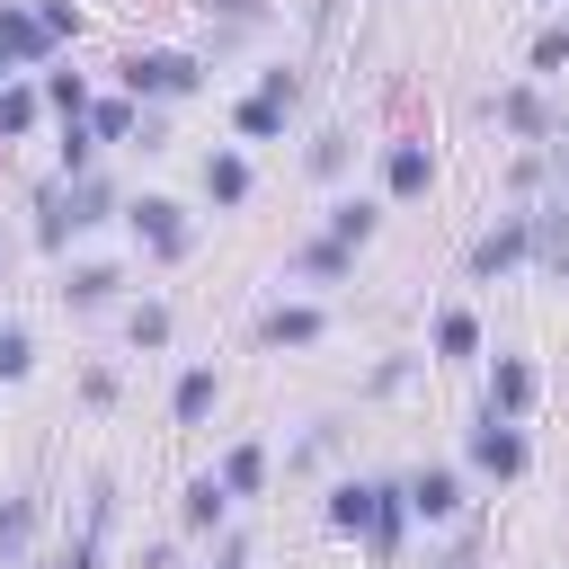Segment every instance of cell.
<instances>
[{"instance_id":"f1b7e54d","label":"cell","mask_w":569,"mask_h":569,"mask_svg":"<svg viewBox=\"0 0 569 569\" xmlns=\"http://www.w3.org/2000/svg\"><path fill=\"white\" fill-rule=\"evenodd\" d=\"M124 338H133L142 356H160V347L178 338V311H169V302H133V311H124Z\"/></svg>"},{"instance_id":"5b68a950","label":"cell","mask_w":569,"mask_h":569,"mask_svg":"<svg viewBox=\"0 0 569 569\" xmlns=\"http://www.w3.org/2000/svg\"><path fill=\"white\" fill-rule=\"evenodd\" d=\"M480 116H489L498 133L533 142V151H551V124H560V107H551V89H542V80H507V89H489V98H480Z\"/></svg>"},{"instance_id":"cb8c5ba5","label":"cell","mask_w":569,"mask_h":569,"mask_svg":"<svg viewBox=\"0 0 569 569\" xmlns=\"http://www.w3.org/2000/svg\"><path fill=\"white\" fill-rule=\"evenodd\" d=\"M36 116H44V98H36V71L0 80V142H27V133H36Z\"/></svg>"},{"instance_id":"d6986e66","label":"cell","mask_w":569,"mask_h":569,"mask_svg":"<svg viewBox=\"0 0 569 569\" xmlns=\"http://www.w3.org/2000/svg\"><path fill=\"white\" fill-rule=\"evenodd\" d=\"M284 276H293V284H347V276H356V249H338L329 231H311V240L284 258Z\"/></svg>"},{"instance_id":"9c48e42d","label":"cell","mask_w":569,"mask_h":569,"mask_svg":"<svg viewBox=\"0 0 569 569\" xmlns=\"http://www.w3.org/2000/svg\"><path fill=\"white\" fill-rule=\"evenodd\" d=\"M480 400L498 409V418H533V400H542V373H533V356H516V347H498L489 356V382H480Z\"/></svg>"},{"instance_id":"d4e9b609","label":"cell","mask_w":569,"mask_h":569,"mask_svg":"<svg viewBox=\"0 0 569 569\" xmlns=\"http://www.w3.org/2000/svg\"><path fill=\"white\" fill-rule=\"evenodd\" d=\"M533 267H551V276H569V196L533 213Z\"/></svg>"},{"instance_id":"603a6c76","label":"cell","mask_w":569,"mask_h":569,"mask_svg":"<svg viewBox=\"0 0 569 569\" xmlns=\"http://www.w3.org/2000/svg\"><path fill=\"white\" fill-rule=\"evenodd\" d=\"M302 169H311L320 187H338V178L356 169V133H347V124H320V133L302 142Z\"/></svg>"},{"instance_id":"ee69618b","label":"cell","mask_w":569,"mask_h":569,"mask_svg":"<svg viewBox=\"0 0 569 569\" xmlns=\"http://www.w3.org/2000/svg\"><path fill=\"white\" fill-rule=\"evenodd\" d=\"M0 80H18V62H9V44H0Z\"/></svg>"},{"instance_id":"52a82bcc","label":"cell","mask_w":569,"mask_h":569,"mask_svg":"<svg viewBox=\"0 0 569 569\" xmlns=\"http://www.w3.org/2000/svg\"><path fill=\"white\" fill-rule=\"evenodd\" d=\"M382 196L391 204H427L436 196V142L427 133H391L382 142Z\"/></svg>"},{"instance_id":"4fadbf2b","label":"cell","mask_w":569,"mask_h":569,"mask_svg":"<svg viewBox=\"0 0 569 569\" xmlns=\"http://www.w3.org/2000/svg\"><path fill=\"white\" fill-rule=\"evenodd\" d=\"M213 480L231 489V507H240V498H267V480H276L267 436H231V445H222V462H213Z\"/></svg>"},{"instance_id":"7a4b0ae2","label":"cell","mask_w":569,"mask_h":569,"mask_svg":"<svg viewBox=\"0 0 569 569\" xmlns=\"http://www.w3.org/2000/svg\"><path fill=\"white\" fill-rule=\"evenodd\" d=\"M116 80H124L133 107H178V98L204 89V53H187V44H133L116 62Z\"/></svg>"},{"instance_id":"1f68e13d","label":"cell","mask_w":569,"mask_h":569,"mask_svg":"<svg viewBox=\"0 0 569 569\" xmlns=\"http://www.w3.org/2000/svg\"><path fill=\"white\" fill-rule=\"evenodd\" d=\"M27 373H36V329L0 320V382H27Z\"/></svg>"},{"instance_id":"e0dca14e","label":"cell","mask_w":569,"mask_h":569,"mask_svg":"<svg viewBox=\"0 0 569 569\" xmlns=\"http://www.w3.org/2000/svg\"><path fill=\"white\" fill-rule=\"evenodd\" d=\"M36 533H44V498L36 489H9L0 498V569H27L36 560Z\"/></svg>"},{"instance_id":"74e56055","label":"cell","mask_w":569,"mask_h":569,"mask_svg":"<svg viewBox=\"0 0 569 569\" xmlns=\"http://www.w3.org/2000/svg\"><path fill=\"white\" fill-rule=\"evenodd\" d=\"M542 169H551V151H533V142H525V151L507 160V187H516V196H533V187H542Z\"/></svg>"},{"instance_id":"484cf974","label":"cell","mask_w":569,"mask_h":569,"mask_svg":"<svg viewBox=\"0 0 569 569\" xmlns=\"http://www.w3.org/2000/svg\"><path fill=\"white\" fill-rule=\"evenodd\" d=\"M284 124H293V116H284V107H267L258 89H249V98H231V133H240V142H284Z\"/></svg>"},{"instance_id":"277c9868","label":"cell","mask_w":569,"mask_h":569,"mask_svg":"<svg viewBox=\"0 0 569 569\" xmlns=\"http://www.w3.org/2000/svg\"><path fill=\"white\" fill-rule=\"evenodd\" d=\"M462 462L480 471V480H525L533 471V445H525V427L516 418H498L489 400L462 418Z\"/></svg>"},{"instance_id":"ba28073f","label":"cell","mask_w":569,"mask_h":569,"mask_svg":"<svg viewBox=\"0 0 569 569\" xmlns=\"http://www.w3.org/2000/svg\"><path fill=\"white\" fill-rule=\"evenodd\" d=\"M489 338H480V311L471 302H436L427 311V365H480Z\"/></svg>"},{"instance_id":"5bb4252c","label":"cell","mask_w":569,"mask_h":569,"mask_svg":"<svg viewBox=\"0 0 569 569\" xmlns=\"http://www.w3.org/2000/svg\"><path fill=\"white\" fill-rule=\"evenodd\" d=\"M204 533H231V489L213 471H196L178 489V542H204Z\"/></svg>"},{"instance_id":"3957f363","label":"cell","mask_w":569,"mask_h":569,"mask_svg":"<svg viewBox=\"0 0 569 569\" xmlns=\"http://www.w3.org/2000/svg\"><path fill=\"white\" fill-rule=\"evenodd\" d=\"M124 231H133V249L142 258H160V267H187L196 258V240H204V222L178 204V196H124V213H116Z\"/></svg>"},{"instance_id":"83f0119b","label":"cell","mask_w":569,"mask_h":569,"mask_svg":"<svg viewBox=\"0 0 569 569\" xmlns=\"http://www.w3.org/2000/svg\"><path fill=\"white\" fill-rule=\"evenodd\" d=\"M133 124H142V107L116 89V98H89V133H98V151L107 142H133Z\"/></svg>"},{"instance_id":"60d3db41","label":"cell","mask_w":569,"mask_h":569,"mask_svg":"<svg viewBox=\"0 0 569 569\" xmlns=\"http://www.w3.org/2000/svg\"><path fill=\"white\" fill-rule=\"evenodd\" d=\"M213 569H249V542H240V533H222V551H213Z\"/></svg>"},{"instance_id":"44dd1931","label":"cell","mask_w":569,"mask_h":569,"mask_svg":"<svg viewBox=\"0 0 569 569\" xmlns=\"http://www.w3.org/2000/svg\"><path fill=\"white\" fill-rule=\"evenodd\" d=\"M213 409H222V373H213V365H187V373L169 382V418H178V427H204Z\"/></svg>"},{"instance_id":"7402d4cb","label":"cell","mask_w":569,"mask_h":569,"mask_svg":"<svg viewBox=\"0 0 569 569\" xmlns=\"http://www.w3.org/2000/svg\"><path fill=\"white\" fill-rule=\"evenodd\" d=\"M124 293V267H107V258H89V267H62V302L71 311H107Z\"/></svg>"},{"instance_id":"b9f144b4","label":"cell","mask_w":569,"mask_h":569,"mask_svg":"<svg viewBox=\"0 0 569 569\" xmlns=\"http://www.w3.org/2000/svg\"><path fill=\"white\" fill-rule=\"evenodd\" d=\"M142 569H178V542H151V551H142Z\"/></svg>"},{"instance_id":"e575fe53","label":"cell","mask_w":569,"mask_h":569,"mask_svg":"<svg viewBox=\"0 0 569 569\" xmlns=\"http://www.w3.org/2000/svg\"><path fill=\"white\" fill-rule=\"evenodd\" d=\"M560 71H569V18H560V27H542V36H533V80H542V89H551V80H560Z\"/></svg>"},{"instance_id":"7c38bea8","label":"cell","mask_w":569,"mask_h":569,"mask_svg":"<svg viewBox=\"0 0 569 569\" xmlns=\"http://www.w3.org/2000/svg\"><path fill=\"white\" fill-rule=\"evenodd\" d=\"M400 489H409V516L418 525H462V471L453 462H418Z\"/></svg>"},{"instance_id":"ac0fdd59","label":"cell","mask_w":569,"mask_h":569,"mask_svg":"<svg viewBox=\"0 0 569 569\" xmlns=\"http://www.w3.org/2000/svg\"><path fill=\"white\" fill-rule=\"evenodd\" d=\"M409 525H418V516H409V489H400V480L382 471V498H373V533H365V551H373V560L391 569V560L409 551Z\"/></svg>"},{"instance_id":"ffe728a7","label":"cell","mask_w":569,"mask_h":569,"mask_svg":"<svg viewBox=\"0 0 569 569\" xmlns=\"http://www.w3.org/2000/svg\"><path fill=\"white\" fill-rule=\"evenodd\" d=\"M320 231H329L338 249H373V231H382V204H373V196H329Z\"/></svg>"},{"instance_id":"9a60e30c","label":"cell","mask_w":569,"mask_h":569,"mask_svg":"<svg viewBox=\"0 0 569 569\" xmlns=\"http://www.w3.org/2000/svg\"><path fill=\"white\" fill-rule=\"evenodd\" d=\"M0 44H9V62L18 71H53V36H44V18H36V0H0Z\"/></svg>"},{"instance_id":"4dcf8cb0","label":"cell","mask_w":569,"mask_h":569,"mask_svg":"<svg viewBox=\"0 0 569 569\" xmlns=\"http://www.w3.org/2000/svg\"><path fill=\"white\" fill-rule=\"evenodd\" d=\"M418 365H427V356H382V365H373L356 391H365V400H400V391L418 382Z\"/></svg>"},{"instance_id":"4316f807","label":"cell","mask_w":569,"mask_h":569,"mask_svg":"<svg viewBox=\"0 0 569 569\" xmlns=\"http://www.w3.org/2000/svg\"><path fill=\"white\" fill-rule=\"evenodd\" d=\"M36 98H44L62 124H80V116H89V80H80V71H36Z\"/></svg>"},{"instance_id":"8fae6325","label":"cell","mask_w":569,"mask_h":569,"mask_svg":"<svg viewBox=\"0 0 569 569\" xmlns=\"http://www.w3.org/2000/svg\"><path fill=\"white\" fill-rule=\"evenodd\" d=\"M196 178H204V204H213V213H240V204L258 196V169H249V151H240V142H213Z\"/></svg>"},{"instance_id":"7bdbcfd3","label":"cell","mask_w":569,"mask_h":569,"mask_svg":"<svg viewBox=\"0 0 569 569\" xmlns=\"http://www.w3.org/2000/svg\"><path fill=\"white\" fill-rule=\"evenodd\" d=\"M338 27V0H311V36H329Z\"/></svg>"},{"instance_id":"d590c367","label":"cell","mask_w":569,"mask_h":569,"mask_svg":"<svg viewBox=\"0 0 569 569\" xmlns=\"http://www.w3.org/2000/svg\"><path fill=\"white\" fill-rule=\"evenodd\" d=\"M80 400H89V409H116V400H124V373H116V365H89V373H80Z\"/></svg>"},{"instance_id":"f35d334b","label":"cell","mask_w":569,"mask_h":569,"mask_svg":"<svg viewBox=\"0 0 569 569\" xmlns=\"http://www.w3.org/2000/svg\"><path fill=\"white\" fill-rule=\"evenodd\" d=\"M445 569H480V525H471V516L453 525V551H445Z\"/></svg>"},{"instance_id":"836d02e7","label":"cell","mask_w":569,"mask_h":569,"mask_svg":"<svg viewBox=\"0 0 569 569\" xmlns=\"http://www.w3.org/2000/svg\"><path fill=\"white\" fill-rule=\"evenodd\" d=\"M258 98L293 116V107H302V62H267V71H258Z\"/></svg>"},{"instance_id":"6da1fadb","label":"cell","mask_w":569,"mask_h":569,"mask_svg":"<svg viewBox=\"0 0 569 569\" xmlns=\"http://www.w3.org/2000/svg\"><path fill=\"white\" fill-rule=\"evenodd\" d=\"M124 213V196H116V178L107 169H89V178H44L36 187V249H71L80 231H98V222H116Z\"/></svg>"},{"instance_id":"ab89813d","label":"cell","mask_w":569,"mask_h":569,"mask_svg":"<svg viewBox=\"0 0 569 569\" xmlns=\"http://www.w3.org/2000/svg\"><path fill=\"white\" fill-rule=\"evenodd\" d=\"M133 142H142V151H169V116H160V107H151V116H142V124H133Z\"/></svg>"},{"instance_id":"2e32d148","label":"cell","mask_w":569,"mask_h":569,"mask_svg":"<svg viewBox=\"0 0 569 569\" xmlns=\"http://www.w3.org/2000/svg\"><path fill=\"white\" fill-rule=\"evenodd\" d=\"M258 338H267L276 356H311V347L329 338V311H320V302H276V311L258 320Z\"/></svg>"},{"instance_id":"30bf717a","label":"cell","mask_w":569,"mask_h":569,"mask_svg":"<svg viewBox=\"0 0 569 569\" xmlns=\"http://www.w3.org/2000/svg\"><path fill=\"white\" fill-rule=\"evenodd\" d=\"M373 498H382V471H347V480H329L320 525H329L338 542H365V533H373Z\"/></svg>"},{"instance_id":"d6a6232c","label":"cell","mask_w":569,"mask_h":569,"mask_svg":"<svg viewBox=\"0 0 569 569\" xmlns=\"http://www.w3.org/2000/svg\"><path fill=\"white\" fill-rule=\"evenodd\" d=\"M204 27H231V36H258L267 27V0H196Z\"/></svg>"},{"instance_id":"8d00e7d4","label":"cell","mask_w":569,"mask_h":569,"mask_svg":"<svg viewBox=\"0 0 569 569\" xmlns=\"http://www.w3.org/2000/svg\"><path fill=\"white\" fill-rule=\"evenodd\" d=\"M36 18H44V36H53V44H71V36H80V0H36Z\"/></svg>"},{"instance_id":"8992f818","label":"cell","mask_w":569,"mask_h":569,"mask_svg":"<svg viewBox=\"0 0 569 569\" xmlns=\"http://www.w3.org/2000/svg\"><path fill=\"white\" fill-rule=\"evenodd\" d=\"M516 267H533V213H498V222L462 249V276H471V284H498V276H516Z\"/></svg>"},{"instance_id":"f546056e","label":"cell","mask_w":569,"mask_h":569,"mask_svg":"<svg viewBox=\"0 0 569 569\" xmlns=\"http://www.w3.org/2000/svg\"><path fill=\"white\" fill-rule=\"evenodd\" d=\"M338 436H347V427H338V418H311V427H302V436H293V445H284V471H320V462H329V453H338Z\"/></svg>"}]
</instances>
